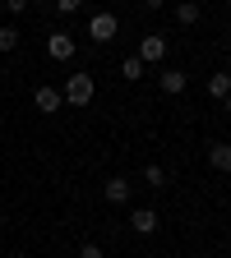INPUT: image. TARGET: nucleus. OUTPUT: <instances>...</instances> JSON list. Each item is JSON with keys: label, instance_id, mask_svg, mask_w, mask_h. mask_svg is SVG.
Listing matches in <instances>:
<instances>
[{"label": "nucleus", "instance_id": "f257e3e1", "mask_svg": "<svg viewBox=\"0 0 231 258\" xmlns=\"http://www.w3.org/2000/svg\"><path fill=\"white\" fill-rule=\"evenodd\" d=\"M93 92H97V83H93V74H70V79H65V102H70V106H88L93 102Z\"/></svg>", "mask_w": 231, "mask_h": 258}, {"label": "nucleus", "instance_id": "f03ea898", "mask_svg": "<svg viewBox=\"0 0 231 258\" xmlns=\"http://www.w3.org/2000/svg\"><path fill=\"white\" fill-rule=\"evenodd\" d=\"M116 32H120V19H116L111 10H102V14H93V19H88V37H93L97 46L116 42Z\"/></svg>", "mask_w": 231, "mask_h": 258}, {"label": "nucleus", "instance_id": "7ed1b4c3", "mask_svg": "<svg viewBox=\"0 0 231 258\" xmlns=\"http://www.w3.org/2000/svg\"><path fill=\"white\" fill-rule=\"evenodd\" d=\"M144 64H157V60H167V37L162 32H148V37H139V51H134Z\"/></svg>", "mask_w": 231, "mask_h": 258}, {"label": "nucleus", "instance_id": "20e7f679", "mask_svg": "<svg viewBox=\"0 0 231 258\" xmlns=\"http://www.w3.org/2000/svg\"><path fill=\"white\" fill-rule=\"evenodd\" d=\"M74 37H70V32H51V37H47V55L51 60H74Z\"/></svg>", "mask_w": 231, "mask_h": 258}, {"label": "nucleus", "instance_id": "39448f33", "mask_svg": "<svg viewBox=\"0 0 231 258\" xmlns=\"http://www.w3.org/2000/svg\"><path fill=\"white\" fill-rule=\"evenodd\" d=\"M32 106H37L42 115H56L65 106V97H60V88H37V92H32Z\"/></svg>", "mask_w": 231, "mask_h": 258}, {"label": "nucleus", "instance_id": "423d86ee", "mask_svg": "<svg viewBox=\"0 0 231 258\" xmlns=\"http://www.w3.org/2000/svg\"><path fill=\"white\" fill-rule=\"evenodd\" d=\"M102 199H107V203H129V180H125V175H111V180L102 184Z\"/></svg>", "mask_w": 231, "mask_h": 258}, {"label": "nucleus", "instance_id": "0eeeda50", "mask_svg": "<svg viewBox=\"0 0 231 258\" xmlns=\"http://www.w3.org/2000/svg\"><path fill=\"white\" fill-rule=\"evenodd\" d=\"M208 166L222 171V175H231V143H213L208 148Z\"/></svg>", "mask_w": 231, "mask_h": 258}, {"label": "nucleus", "instance_id": "6e6552de", "mask_svg": "<svg viewBox=\"0 0 231 258\" xmlns=\"http://www.w3.org/2000/svg\"><path fill=\"white\" fill-rule=\"evenodd\" d=\"M199 19H204V10L194 5V0H180V5H176V23H180V28H194Z\"/></svg>", "mask_w": 231, "mask_h": 258}, {"label": "nucleus", "instance_id": "1a4fd4ad", "mask_svg": "<svg viewBox=\"0 0 231 258\" xmlns=\"http://www.w3.org/2000/svg\"><path fill=\"white\" fill-rule=\"evenodd\" d=\"M129 226H134L139 235H153V231H157V212H153V208H139L134 217H129Z\"/></svg>", "mask_w": 231, "mask_h": 258}, {"label": "nucleus", "instance_id": "9d476101", "mask_svg": "<svg viewBox=\"0 0 231 258\" xmlns=\"http://www.w3.org/2000/svg\"><path fill=\"white\" fill-rule=\"evenodd\" d=\"M208 97L213 102H226L231 97V74H208Z\"/></svg>", "mask_w": 231, "mask_h": 258}, {"label": "nucleus", "instance_id": "9b49d317", "mask_svg": "<svg viewBox=\"0 0 231 258\" xmlns=\"http://www.w3.org/2000/svg\"><path fill=\"white\" fill-rule=\"evenodd\" d=\"M144 70H148V64H144L139 55H125V60H120V79H129V83H139Z\"/></svg>", "mask_w": 231, "mask_h": 258}, {"label": "nucleus", "instance_id": "f8f14e48", "mask_svg": "<svg viewBox=\"0 0 231 258\" xmlns=\"http://www.w3.org/2000/svg\"><path fill=\"white\" fill-rule=\"evenodd\" d=\"M185 83H190V79H185L180 70H167V74H162V92H171V97L185 92Z\"/></svg>", "mask_w": 231, "mask_h": 258}, {"label": "nucleus", "instance_id": "ddd939ff", "mask_svg": "<svg viewBox=\"0 0 231 258\" xmlns=\"http://www.w3.org/2000/svg\"><path fill=\"white\" fill-rule=\"evenodd\" d=\"M14 46H19V28L5 23V28H0V51H14Z\"/></svg>", "mask_w": 231, "mask_h": 258}, {"label": "nucleus", "instance_id": "4468645a", "mask_svg": "<svg viewBox=\"0 0 231 258\" xmlns=\"http://www.w3.org/2000/svg\"><path fill=\"white\" fill-rule=\"evenodd\" d=\"M144 180H148L153 189H162V184H167V171H162V166H148V171H144Z\"/></svg>", "mask_w": 231, "mask_h": 258}, {"label": "nucleus", "instance_id": "2eb2a0df", "mask_svg": "<svg viewBox=\"0 0 231 258\" xmlns=\"http://www.w3.org/2000/svg\"><path fill=\"white\" fill-rule=\"evenodd\" d=\"M56 10H60V14H79L83 0H56Z\"/></svg>", "mask_w": 231, "mask_h": 258}, {"label": "nucleus", "instance_id": "dca6fc26", "mask_svg": "<svg viewBox=\"0 0 231 258\" xmlns=\"http://www.w3.org/2000/svg\"><path fill=\"white\" fill-rule=\"evenodd\" d=\"M79 258H102V244H83V249H79Z\"/></svg>", "mask_w": 231, "mask_h": 258}, {"label": "nucleus", "instance_id": "f3484780", "mask_svg": "<svg viewBox=\"0 0 231 258\" xmlns=\"http://www.w3.org/2000/svg\"><path fill=\"white\" fill-rule=\"evenodd\" d=\"M5 10H10V14H23V10H28V0H5Z\"/></svg>", "mask_w": 231, "mask_h": 258}, {"label": "nucleus", "instance_id": "a211bd4d", "mask_svg": "<svg viewBox=\"0 0 231 258\" xmlns=\"http://www.w3.org/2000/svg\"><path fill=\"white\" fill-rule=\"evenodd\" d=\"M144 5H148V10H162V5H167V0H144Z\"/></svg>", "mask_w": 231, "mask_h": 258}, {"label": "nucleus", "instance_id": "6ab92c4d", "mask_svg": "<svg viewBox=\"0 0 231 258\" xmlns=\"http://www.w3.org/2000/svg\"><path fill=\"white\" fill-rule=\"evenodd\" d=\"M226 115H231V97H226Z\"/></svg>", "mask_w": 231, "mask_h": 258}, {"label": "nucleus", "instance_id": "aec40b11", "mask_svg": "<svg viewBox=\"0 0 231 258\" xmlns=\"http://www.w3.org/2000/svg\"><path fill=\"white\" fill-rule=\"evenodd\" d=\"M14 258H28V253H14Z\"/></svg>", "mask_w": 231, "mask_h": 258}, {"label": "nucleus", "instance_id": "412c9836", "mask_svg": "<svg viewBox=\"0 0 231 258\" xmlns=\"http://www.w3.org/2000/svg\"><path fill=\"white\" fill-rule=\"evenodd\" d=\"M226 5H231V0H226Z\"/></svg>", "mask_w": 231, "mask_h": 258}]
</instances>
